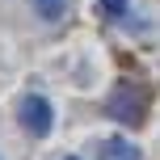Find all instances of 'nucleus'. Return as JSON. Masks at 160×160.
I'll return each instance as SVG.
<instances>
[{
    "mask_svg": "<svg viewBox=\"0 0 160 160\" xmlns=\"http://www.w3.org/2000/svg\"><path fill=\"white\" fill-rule=\"evenodd\" d=\"M17 118H21V127L30 131L34 139L51 135V127H55V110H51V101L38 97V93H25L21 101H17Z\"/></svg>",
    "mask_w": 160,
    "mask_h": 160,
    "instance_id": "f257e3e1",
    "label": "nucleus"
},
{
    "mask_svg": "<svg viewBox=\"0 0 160 160\" xmlns=\"http://www.w3.org/2000/svg\"><path fill=\"white\" fill-rule=\"evenodd\" d=\"M143 105H148V93H139L135 84H118L114 97L105 101V110H110L122 127H139V122H143Z\"/></svg>",
    "mask_w": 160,
    "mask_h": 160,
    "instance_id": "f03ea898",
    "label": "nucleus"
},
{
    "mask_svg": "<svg viewBox=\"0 0 160 160\" xmlns=\"http://www.w3.org/2000/svg\"><path fill=\"white\" fill-rule=\"evenodd\" d=\"M101 160H139V148L131 139H105L101 143Z\"/></svg>",
    "mask_w": 160,
    "mask_h": 160,
    "instance_id": "7ed1b4c3",
    "label": "nucleus"
},
{
    "mask_svg": "<svg viewBox=\"0 0 160 160\" xmlns=\"http://www.w3.org/2000/svg\"><path fill=\"white\" fill-rule=\"evenodd\" d=\"M34 8H38L42 21H63L68 8H72V0H34Z\"/></svg>",
    "mask_w": 160,
    "mask_h": 160,
    "instance_id": "20e7f679",
    "label": "nucleus"
},
{
    "mask_svg": "<svg viewBox=\"0 0 160 160\" xmlns=\"http://www.w3.org/2000/svg\"><path fill=\"white\" fill-rule=\"evenodd\" d=\"M101 13L105 17H122L127 13V0H101Z\"/></svg>",
    "mask_w": 160,
    "mask_h": 160,
    "instance_id": "39448f33",
    "label": "nucleus"
},
{
    "mask_svg": "<svg viewBox=\"0 0 160 160\" xmlns=\"http://www.w3.org/2000/svg\"><path fill=\"white\" fill-rule=\"evenodd\" d=\"M68 160H72V156H68Z\"/></svg>",
    "mask_w": 160,
    "mask_h": 160,
    "instance_id": "423d86ee",
    "label": "nucleus"
}]
</instances>
